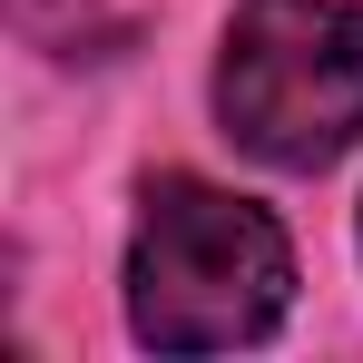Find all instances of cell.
I'll use <instances>...</instances> for the list:
<instances>
[{"label": "cell", "instance_id": "cell-1", "mask_svg": "<svg viewBox=\"0 0 363 363\" xmlns=\"http://www.w3.org/2000/svg\"><path fill=\"white\" fill-rule=\"evenodd\" d=\"M295 295V245L265 206L206 177H157L128 245V324L157 354H226L275 334Z\"/></svg>", "mask_w": 363, "mask_h": 363}, {"label": "cell", "instance_id": "cell-2", "mask_svg": "<svg viewBox=\"0 0 363 363\" xmlns=\"http://www.w3.org/2000/svg\"><path fill=\"white\" fill-rule=\"evenodd\" d=\"M226 138L265 167H324L363 138V10L354 0H245L216 60Z\"/></svg>", "mask_w": 363, "mask_h": 363}, {"label": "cell", "instance_id": "cell-3", "mask_svg": "<svg viewBox=\"0 0 363 363\" xmlns=\"http://www.w3.org/2000/svg\"><path fill=\"white\" fill-rule=\"evenodd\" d=\"M10 20H20V40L30 50H79L89 30H99V0H10Z\"/></svg>", "mask_w": 363, "mask_h": 363}]
</instances>
